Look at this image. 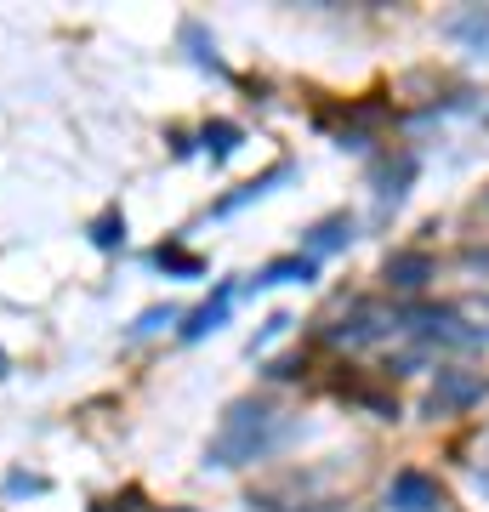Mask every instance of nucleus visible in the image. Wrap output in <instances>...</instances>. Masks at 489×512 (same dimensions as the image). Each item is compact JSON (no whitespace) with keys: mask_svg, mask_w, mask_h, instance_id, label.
Listing matches in <instances>:
<instances>
[{"mask_svg":"<svg viewBox=\"0 0 489 512\" xmlns=\"http://www.w3.org/2000/svg\"><path fill=\"white\" fill-rule=\"evenodd\" d=\"M478 399H484V376H472V370H438V387L427 393V416H450V410H467Z\"/></svg>","mask_w":489,"mask_h":512,"instance_id":"20e7f679","label":"nucleus"},{"mask_svg":"<svg viewBox=\"0 0 489 512\" xmlns=\"http://www.w3.org/2000/svg\"><path fill=\"white\" fill-rule=\"evenodd\" d=\"M433 279V256L427 251H393L387 256V285H399V291H421Z\"/></svg>","mask_w":489,"mask_h":512,"instance_id":"6e6552de","label":"nucleus"},{"mask_svg":"<svg viewBox=\"0 0 489 512\" xmlns=\"http://www.w3.org/2000/svg\"><path fill=\"white\" fill-rule=\"evenodd\" d=\"M200 143H205V154H211V160H228V154L245 143V131H239L234 120H211V126L200 131Z\"/></svg>","mask_w":489,"mask_h":512,"instance_id":"f8f14e48","label":"nucleus"},{"mask_svg":"<svg viewBox=\"0 0 489 512\" xmlns=\"http://www.w3.org/2000/svg\"><path fill=\"white\" fill-rule=\"evenodd\" d=\"M279 439H285L279 410H268L262 399H239V404H228V416H222L205 461H211V467H245V461H262Z\"/></svg>","mask_w":489,"mask_h":512,"instance_id":"f257e3e1","label":"nucleus"},{"mask_svg":"<svg viewBox=\"0 0 489 512\" xmlns=\"http://www.w3.org/2000/svg\"><path fill=\"white\" fill-rule=\"evenodd\" d=\"M387 507L393 512H438L444 507V490H438V478H427L421 467H404V473H393V484H387Z\"/></svg>","mask_w":489,"mask_h":512,"instance_id":"7ed1b4c3","label":"nucleus"},{"mask_svg":"<svg viewBox=\"0 0 489 512\" xmlns=\"http://www.w3.org/2000/svg\"><path fill=\"white\" fill-rule=\"evenodd\" d=\"M177 319H182V308H171V302H165V308H148L131 330H137V336H148V330H165V325H177Z\"/></svg>","mask_w":489,"mask_h":512,"instance_id":"2eb2a0df","label":"nucleus"},{"mask_svg":"<svg viewBox=\"0 0 489 512\" xmlns=\"http://www.w3.org/2000/svg\"><path fill=\"white\" fill-rule=\"evenodd\" d=\"M91 245H97V251H120V245H126V217H120V205H109L103 217L91 222Z\"/></svg>","mask_w":489,"mask_h":512,"instance_id":"ddd939ff","label":"nucleus"},{"mask_svg":"<svg viewBox=\"0 0 489 512\" xmlns=\"http://www.w3.org/2000/svg\"><path fill=\"white\" fill-rule=\"evenodd\" d=\"M40 490H46V478H6V495H40Z\"/></svg>","mask_w":489,"mask_h":512,"instance_id":"dca6fc26","label":"nucleus"},{"mask_svg":"<svg viewBox=\"0 0 489 512\" xmlns=\"http://www.w3.org/2000/svg\"><path fill=\"white\" fill-rule=\"evenodd\" d=\"M353 228H359V222L347 217V211H336V217H325V222H313L308 234H302V256H308V262H319V256L353 245Z\"/></svg>","mask_w":489,"mask_h":512,"instance_id":"39448f33","label":"nucleus"},{"mask_svg":"<svg viewBox=\"0 0 489 512\" xmlns=\"http://www.w3.org/2000/svg\"><path fill=\"white\" fill-rule=\"evenodd\" d=\"M228 308H234V285H222L211 302H200V308L188 313V325H182V342H200V336L222 330V325H228Z\"/></svg>","mask_w":489,"mask_h":512,"instance_id":"423d86ee","label":"nucleus"},{"mask_svg":"<svg viewBox=\"0 0 489 512\" xmlns=\"http://www.w3.org/2000/svg\"><path fill=\"white\" fill-rule=\"evenodd\" d=\"M182 40L194 46V63H205V69H217V74H222V57H217V46L200 35V23H182Z\"/></svg>","mask_w":489,"mask_h":512,"instance_id":"4468645a","label":"nucleus"},{"mask_svg":"<svg viewBox=\"0 0 489 512\" xmlns=\"http://www.w3.org/2000/svg\"><path fill=\"white\" fill-rule=\"evenodd\" d=\"M279 330H290V313H273L268 325H262V336H256V342H268V336H279Z\"/></svg>","mask_w":489,"mask_h":512,"instance_id":"f3484780","label":"nucleus"},{"mask_svg":"<svg viewBox=\"0 0 489 512\" xmlns=\"http://www.w3.org/2000/svg\"><path fill=\"white\" fill-rule=\"evenodd\" d=\"M154 268H160L165 279H200L205 274V256L182 251V245H160V251H154Z\"/></svg>","mask_w":489,"mask_h":512,"instance_id":"9b49d317","label":"nucleus"},{"mask_svg":"<svg viewBox=\"0 0 489 512\" xmlns=\"http://www.w3.org/2000/svg\"><path fill=\"white\" fill-rule=\"evenodd\" d=\"M410 177H416V154H399V165H381V177H376V211H381V217L404 200Z\"/></svg>","mask_w":489,"mask_h":512,"instance_id":"1a4fd4ad","label":"nucleus"},{"mask_svg":"<svg viewBox=\"0 0 489 512\" xmlns=\"http://www.w3.org/2000/svg\"><path fill=\"white\" fill-rule=\"evenodd\" d=\"M290 177V160H279V165H268V171H262V177H251V183H239L234 194H228V200H217V217H228V211H239V205H251V200H262V194H268V188H279Z\"/></svg>","mask_w":489,"mask_h":512,"instance_id":"9d476101","label":"nucleus"},{"mask_svg":"<svg viewBox=\"0 0 489 512\" xmlns=\"http://www.w3.org/2000/svg\"><path fill=\"white\" fill-rule=\"evenodd\" d=\"M6 370H12V365H6V353H0V376H6Z\"/></svg>","mask_w":489,"mask_h":512,"instance_id":"a211bd4d","label":"nucleus"},{"mask_svg":"<svg viewBox=\"0 0 489 512\" xmlns=\"http://www.w3.org/2000/svg\"><path fill=\"white\" fill-rule=\"evenodd\" d=\"M387 330H399V313H387L381 302H353L342 313V325H330V342H347V348H370Z\"/></svg>","mask_w":489,"mask_h":512,"instance_id":"f03ea898","label":"nucleus"},{"mask_svg":"<svg viewBox=\"0 0 489 512\" xmlns=\"http://www.w3.org/2000/svg\"><path fill=\"white\" fill-rule=\"evenodd\" d=\"M319 274V262H308V256H279V262H268L262 274L251 279V291H273V285H308V279Z\"/></svg>","mask_w":489,"mask_h":512,"instance_id":"0eeeda50","label":"nucleus"}]
</instances>
